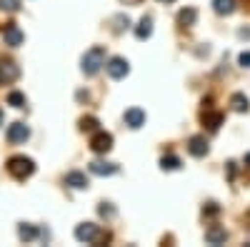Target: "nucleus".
<instances>
[{
	"label": "nucleus",
	"mask_w": 250,
	"mask_h": 247,
	"mask_svg": "<svg viewBox=\"0 0 250 247\" xmlns=\"http://www.w3.org/2000/svg\"><path fill=\"white\" fill-rule=\"evenodd\" d=\"M98 235H100V228L95 222H83V225L75 228V240L78 242H95Z\"/></svg>",
	"instance_id": "5"
},
{
	"label": "nucleus",
	"mask_w": 250,
	"mask_h": 247,
	"mask_svg": "<svg viewBox=\"0 0 250 247\" xmlns=\"http://www.w3.org/2000/svg\"><path fill=\"white\" fill-rule=\"evenodd\" d=\"M18 77H20V68L15 63H10V60H3L0 63V85H10Z\"/></svg>",
	"instance_id": "6"
},
{
	"label": "nucleus",
	"mask_w": 250,
	"mask_h": 247,
	"mask_svg": "<svg viewBox=\"0 0 250 247\" xmlns=\"http://www.w3.org/2000/svg\"><path fill=\"white\" fill-rule=\"evenodd\" d=\"M105 70H108V75L113 80H120V77H125L130 73V65H128V60H125V57H110L105 63Z\"/></svg>",
	"instance_id": "3"
},
{
	"label": "nucleus",
	"mask_w": 250,
	"mask_h": 247,
	"mask_svg": "<svg viewBox=\"0 0 250 247\" xmlns=\"http://www.w3.org/2000/svg\"><path fill=\"white\" fill-rule=\"evenodd\" d=\"M195 18H198V10L195 8H183L178 13V23L183 28H190V25H195Z\"/></svg>",
	"instance_id": "14"
},
{
	"label": "nucleus",
	"mask_w": 250,
	"mask_h": 247,
	"mask_svg": "<svg viewBox=\"0 0 250 247\" xmlns=\"http://www.w3.org/2000/svg\"><path fill=\"white\" fill-rule=\"evenodd\" d=\"M125 125L133 128V130L143 128V125H145V113H143L140 108H130V110H125Z\"/></svg>",
	"instance_id": "11"
},
{
	"label": "nucleus",
	"mask_w": 250,
	"mask_h": 247,
	"mask_svg": "<svg viewBox=\"0 0 250 247\" xmlns=\"http://www.w3.org/2000/svg\"><path fill=\"white\" fill-rule=\"evenodd\" d=\"M0 125H3V113H0Z\"/></svg>",
	"instance_id": "30"
},
{
	"label": "nucleus",
	"mask_w": 250,
	"mask_h": 247,
	"mask_svg": "<svg viewBox=\"0 0 250 247\" xmlns=\"http://www.w3.org/2000/svg\"><path fill=\"white\" fill-rule=\"evenodd\" d=\"M160 3H175V0H160Z\"/></svg>",
	"instance_id": "28"
},
{
	"label": "nucleus",
	"mask_w": 250,
	"mask_h": 247,
	"mask_svg": "<svg viewBox=\"0 0 250 247\" xmlns=\"http://www.w3.org/2000/svg\"><path fill=\"white\" fill-rule=\"evenodd\" d=\"M98 125L100 122L95 117H83L80 120V130H85V133H98Z\"/></svg>",
	"instance_id": "21"
},
{
	"label": "nucleus",
	"mask_w": 250,
	"mask_h": 247,
	"mask_svg": "<svg viewBox=\"0 0 250 247\" xmlns=\"http://www.w3.org/2000/svg\"><path fill=\"white\" fill-rule=\"evenodd\" d=\"M160 168L163 170H178L180 168V157L178 155H163L160 157Z\"/></svg>",
	"instance_id": "20"
},
{
	"label": "nucleus",
	"mask_w": 250,
	"mask_h": 247,
	"mask_svg": "<svg viewBox=\"0 0 250 247\" xmlns=\"http://www.w3.org/2000/svg\"><path fill=\"white\" fill-rule=\"evenodd\" d=\"M225 240H228L225 228H218V225H213V228L205 230V242H208V245H223Z\"/></svg>",
	"instance_id": "13"
},
{
	"label": "nucleus",
	"mask_w": 250,
	"mask_h": 247,
	"mask_svg": "<svg viewBox=\"0 0 250 247\" xmlns=\"http://www.w3.org/2000/svg\"><path fill=\"white\" fill-rule=\"evenodd\" d=\"M98 212H100V215H108V217H110V215H115V210L110 208V202H103L100 208H98Z\"/></svg>",
	"instance_id": "24"
},
{
	"label": "nucleus",
	"mask_w": 250,
	"mask_h": 247,
	"mask_svg": "<svg viewBox=\"0 0 250 247\" xmlns=\"http://www.w3.org/2000/svg\"><path fill=\"white\" fill-rule=\"evenodd\" d=\"M230 105H233V110H235V113H248V108H250V100H248L243 93H235V95L230 97Z\"/></svg>",
	"instance_id": "19"
},
{
	"label": "nucleus",
	"mask_w": 250,
	"mask_h": 247,
	"mask_svg": "<svg viewBox=\"0 0 250 247\" xmlns=\"http://www.w3.org/2000/svg\"><path fill=\"white\" fill-rule=\"evenodd\" d=\"M23 30H20L15 23H8L5 25V30H3V40H5V45H10V48H18L20 43H23Z\"/></svg>",
	"instance_id": "8"
},
{
	"label": "nucleus",
	"mask_w": 250,
	"mask_h": 247,
	"mask_svg": "<svg viewBox=\"0 0 250 247\" xmlns=\"http://www.w3.org/2000/svg\"><path fill=\"white\" fill-rule=\"evenodd\" d=\"M90 172H93V175H100V177L115 175V172H118V165H115V162H105V160H93V162H90Z\"/></svg>",
	"instance_id": "10"
},
{
	"label": "nucleus",
	"mask_w": 250,
	"mask_h": 247,
	"mask_svg": "<svg viewBox=\"0 0 250 247\" xmlns=\"http://www.w3.org/2000/svg\"><path fill=\"white\" fill-rule=\"evenodd\" d=\"M65 185H68V188H73V190H85L88 188V177H85V172L73 170V172L65 175Z\"/></svg>",
	"instance_id": "12"
},
{
	"label": "nucleus",
	"mask_w": 250,
	"mask_h": 247,
	"mask_svg": "<svg viewBox=\"0 0 250 247\" xmlns=\"http://www.w3.org/2000/svg\"><path fill=\"white\" fill-rule=\"evenodd\" d=\"M238 63H240V68H250V50H248V53H240Z\"/></svg>",
	"instance_id": "25"
},
{
	"label": "nucleus",
	"mask_w": 250,
	"mask_h": 247,
	"mask_svg": "<svg viewBox=\"0 0 250 247\" xmlns=\"http://www.w3.org/2000/svg\"><path fill=\"white\" fill-rule=\"evenodd\" d=\"M188 152H190L193 157L208 155V140H205L203 135H193L190 140H188Z\"/></svg>",
	"instance_id": "9"
},
{
	"label": "nucleus",
	"mask_w": 250,
	"mask_h": 247,
	"mask_svg": "<svg viewBox=\"0 0 250 247\" xmlns=\"http://www.w3.org/2000/svg\"><path fill=\"white\" fill-rule=\"evenodd\" d=\"M213 10L218 15H230L235 10V0H213Z\"/></svg>",
	"instance_id": "18"
},
{
	"label": "nucleus",
	"mask_w": 250,
	"mask_h": 247,
	"mask_svg": "<svg viewBox=\"0 0 250 247\" xmlns=\"http://www.w3.org/2000/svg\"><path fill=\"white\" fill-rule=\"evenodd\" d=\"M125 3H138V0H125Z\"/></svg>",
	"instance_id": "29"
},
{
	"label": "nucleus",
	"mask_w": 250,
	"mask_h": 247,
	"mask_svg": "<svg viewBox=\"0 0 250 247\" xmlns=\"http://www.w3.org/2000/svg\"><path fill=\"white\" fill-rule=\"evenodd\" d=\"M8 172L15 180H25V177H30L35 172V162L30 157H25V155H15V157L8 160Z\"/></svg>",
	"instance_id": "2"
},
{
	"label": "nucleus",
	"mask_w": 250,
	"mask_h": 247,
	"mask_svg": "<svg viewBox=\"0 0 250 247\" xmlns=\"http://www.w3.org/2000/svg\"><path fill=\"white\" fill-rule=\"evenodd\" d=\"M110 148H113V135L98 130L93 135V140H90V150L98 152V155H105V152H110Z\"/></svg>",
	"instance_id": "4"
},
{
	"label": "nucleus",
	"mask_w": 250,
	"mask_h": 247,
	"mask_svg": "<svg viewBox=\"0 0 250 247\" xmlns=\"http://www.w3.org/2000/svg\"><path fill=\"white\" fill-rule=\"evenodd\" d=\"M30 137V130L25 122H13V125L8 128V140L13 142V145H20V142H25Z\"/></svg>",
	"instance_id": "7"
},
{
	"label": "nucleus",
	"mask_w": 250,
	"mask_h": 247,
	"mask_svg": "<svg viewBox=\"0 0 250 247\" xmlns=\"http://www.w3.org/2000/svg\"><path fill=\"white\" fill-rule=\"evenodd\" d=\"M245 162H248V165H250V152H248V155H245Z\"/></svg>",
	"instance_id": "27"
},
{
	"label": "nucleus",
	"mask_w": 250,
	"mask_h": 247,
	"mask_svg": "<svg viewBox=\"0 0 250 247\" xmlns=\"http://www.w3.org/2000/svg\"><path fill=\"white\" fill-rule=\"evenodd\" d=\"M103 65H105V48L103 45H95L83 55V73L85 75H98Z\"/></svg>",
	"instance_id": "1"
},
{
	"label": "nucleus",
	"mask_w": 250,
	"mask_h": 247,
	"mask_svg": "<svg viewBox=\"0 0 250 247\" xmlns=\"http://www.w3.org/2000/svg\"><path fill=\"white\" fill-rule=\"evenodd\" d=\"M8 105H13V108H23V105H25V95H23V93H18V90L10 93V95H8Z\"/></svg>",
	"instance_id": "22"
},
{
	"label": "nucleus",
	"mask_w": 250,
	"mask_h": 247,
	"mask_svg": "<svg viewBox=\"0 0 250 247\" xmlns=\"http://www.w3.org/2000/svg\"><path fill=\"white\" fill-rule=\"evenodd\" d=\"M18 237L23 240V242H33L35 237H40V230H35L33 225H25V222H23V225L18 228Z\"/></svg>",
	"instance_id": "17"
},
{
	"label": "nucleus",
	"mask_w": 250,
	"mask_h": 247,
	"mask_svg": "<svg viewBox=\"0 0 250 247\" xmlns=\"http://www.w3.org/2000/svg\"><path fill=\"white\" fill-rule=\"evenodd\" d=\"M203 125L208 128V130H218L220 125H223V115L220 113H203Z\"/></svg>",
	"instance_id": "16"
},
{
	"label": "nucleus",
	"mask_w": 250,
	"mask_h": 247,
	"mask_svg": "<svg viewBox=\"0 0 250 247\" xmlns=\"http://www.w3.org/2000/svg\"><path fill=\"white\" fill-rule=\"evenodd\" d=\"M203 212H208V215H218V205H215V202H210V205H208V208H205Z\"/></svg>",
	"instance_id": "26"
},
{
	"label": "nucleus",
	"mask_w": 250,
	"mask_h": 247,
	"mask_svg": "<svg viewBox=\"0 0 250 247\" xmlns=\"http://www.w3.org/2000/svg\"><path fill=\"white\" fill-rule=\"evenodd\" d=\"M135 35H138V40H148L150 35H153V20L145 15L140 23H138V28H135Z\"/></svg>",
	"instance_id": "15"
},
{
	"label": "nucleus",
	"mask_w": 250,
	"mask_h": 247,
	"mask_svg": "<svg viewBox=\"0 0 250 247\" xmlns=\"http://www.w3.org/2000/svg\"><path fill=\"white\" fill-rule=\"evenodd\" d=\"M20 8V0H0V10H8V13H15Z\"/></svg>",
	"instance_id": "23"
}]
</instances>
